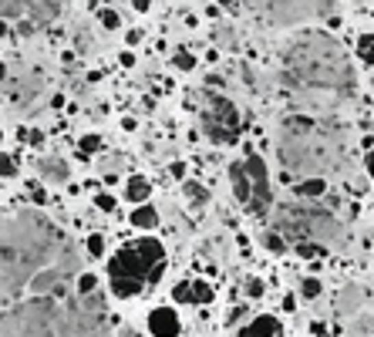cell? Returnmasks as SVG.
Here are the masks:
<instances>
[{"label": "cell", "mask_w": 374, "mask_h": 337, "mask_svg": "<svg viewBox=\"0 0 374 337\" xmlns=\"http://www.w3.org/2000/svg\"><path fill=\"white\" fill-rule=\"evenodd\" d=\"M21 138H24V145H31V149H41V145H44V132H41V128H21Z\"/></svg>", "instance_id": "d4e9b609"}, {"label": "cell", "mask_w": 374, "mask_h": 337, "mask_svg": "<svg viewBox=\"0 0 374 337\" xmlns=\"http://www.w3.org/2000/svg\"><path fill=\"white\" fill-rule=\"evenodd\" d=\"M27 17V0H0V21H21Z\"/></svg>", "instance_id": "e0dca14e"}, {"label": "cell", "mask_w": 374, "mask_h": 337, "mask_svg": "<svg viewBox=\"0 0 374 337\" xmlns=\"http://www.w3.org/2000/svg\"><path fill=\"white\" fill-rule=\"evenodd\" d=\"M38 172H41V182H47V186H64L71 179V168L61 155H44L38 162Z\"/></svg>", "instance_id": "ba28073f"}, {"label": "cell", "mask_w": 374, "mask_h": 337, "mask_svg": "<svg viewBox=\"0 0 374 337\" xmlns=\"http://www.w3.org/2000/svg\"><path fill=\"white\" fill-rule=\"evenodd\" d=\"M199 125L206 132L209 142L216 145H236L240 135H243V115L240 108L223 98V95H203V105H199Z\"/></svg>", "instance_id": "8992f818"}, {"label": "cell", "mask_w": 374, "mask_h": 337, "mask_svg": "<svg viewBox=\"0 0 374 337\" xmlns=\"http://www.w3.org/2000/svg\"><path fill=\"white\" fill-rule=\"evenodd\" d=\"M122 128L125 132H135V118H122Z\"/></svg>", "instance_id": "74e56055"}, {"label": "cell", "mask_w": 374, "mask_h": 337, "mask_svg": "<svg viewBox=\"0 0 374 337\" xmlns=\"http://www.w3.org/2000/svg\"><path fill=\"white\" fill-rule=\"evenodd\" d=\"M132 7H135V10H138V14H145V10H152V3H149V0H135V3H132Z\"/></svg>", "instance_id": "d590c367"}, {"label": "cell", "mask_w": 374, "mask_h": 337, "mask_svg": "<svg viewBox=\"0 0 374 337\" xmlns=\"http://www.w3.org/2000/svg\"><path fill=\"white\" fill-rule=\"evenodd\" d=\"M128 223L135 226V229H155L159 226V212H155V206H135L132 210V216H128Z\"/></svg>", "instance_id": "5bb4252c"}, {"label": "cell", "mask_w": 374, "mask_h": 337, "mask_svg": "<svg viewBox=\"0 0 374 337\" xmlns=\"http://www.w3.org/2000/svg\"><path fill=\"white\" fill-rule=\"evenodd\" d=\"M182 196H186V203H189L192 210H203L209 203V189L203 182H196V179H186V182H182Z\"/></svg>", "instance_id": "7c38bea8"}, {"label": "cell", "mask_w": 374, "mask_h": 337, "mask_svg": "<svg viewBox=\"0 0 374 337\" xmlns=\"http://www.w3.org/2000/svg\"><path fill=\"white\" fill-rule=\"evenodd\" d=\"M361 300H364V290H361V287H344L340 297H337V314H340V317L358 314V310H361Z\"/></svg>", "instance_id": "8fae6325"}, {"label": "cell", "mask_w": 374, "mask_h": 337, "mask_svg": "<svg viewBox=\"0 0 374 337\" xmlns=\"http://www.w3.org/2000/svg\"><path fill=\"white\" fill-rule=\"evenodd\" d=\"M280 334H284V324L273 314H260V317L249 321L247 327H240V337H280Z\"/></svg>", "instance_id": "9c48e42d"}, {"label": "cell", "mask_w": 374, "mask_h": 337, "mask_svg": "<svg viewBox=\"0 0 374 337\" xmlns=\"http://www.w3.org/2000/svg\"><path fill=\"white\" fill-rule=\"evenodd\" d=\"M169 172H172L175 179H182V182H186V162H172V166H169Z\"/></svg>", "instance_id": "836d02e7"}, {"label": "cell", "mask_w": 374, "mask_h": 337, "mask_svg": "<svg viewBox=\"0 0 374 337\" xmlns=\"http://www.w3.org/2000/svg\"><path fill=\"white\" fill-rule=\"evenodd\" d=\"M260 243H263V250H270L273 256H284V253H287V240H284L277 229H263V233H260Z\"/></svg>", "instance_id": "2e32d148"}, {"label": "cell", "mask_w": 374, "mask_h": 337, "mask_svg": "<svg viewBox=\"0 0 374 337\" xmlns=\"http://www.w3.org/2000/svg\"><path fill=\"white\" fill-rule=\"evenodd\" d=\"M321 294H324V284H321L317 277H307V280L300 284V297H303V300H317Z\"/></svg>", "instance_id": "ffe728a7"}, {"label": "cell", "mask_w": 374, "mask_h": 337, "mask_svg": "<svg viewBox=\"0 0 374 337\" xmlns=\"http://www.w3.org/2000/svg\"><path fill=\"white\" fill-rule=\"evenodd\" d=\"M149 196H152V182H149L145 175H132V179L125 182V199H128L132 206H145Z\"/></svg>", "instance_id": "30bf717a"}, {"label": "cell", "mask_w": 374, "mask_h": 337, "mask_svg": "<svg viewBox=\"0 0 374 337\" xmlns=\"http://www.w3.org/2000/svg\"><path fill=\"white\" fill-rule=\"evenodd\" d=\"M84 250H88V256H105V236L101 233H91L88 243H84Z\"/></svg>", "instance_id": "484cf974"}, {"label": "cell", "mask_w": 374, "mask_h": 337, "mask_svg": "<svg viewBox=\"0 0 374 337\" xmlns=\"http://www.w3.org/2000/svg\"><path fill=\"white\" fill-rule=\"evenodd\" d=\"M247 310H249V303H240V307H233V314H229V324H236L240 317H247Z\"/></svg>", "instance_id": "d6a6232c"}, {"label": "cell", "mask_w": 374, "mask_h": 337, "mask_svg": "<svg viewBox=\"0 0 374 337\" xmlns=\"http://www.w3.org/2000/svg\"><path fill=\"white\" fill-rule=\"evenodd\" d=\"M324 250V247H317V243H297V253L303 256V260H310V256H317V253Z\"/></svg>", "instance_id": "4dcf8cb0"}, {"label": "cell", "mask_w": 374, "mask_h": 337, "mask_svg": "<svg viewBox=\"0 0 374 337\" xmlns=\"http://www.w3.org/2000/svg\"><path fill=\"white\" fill-rule=\"evenodd\" d=\"M0 142H3V132H0Z\"/></svg>", "instance_id": "b9f144b4"}, {"label": "cell", "mask_w": 374, "mask_h": 337, "mask_svg": "<svg viewBox=\"0 0 374 337\" xmlns=\"http://www.w3.org/2000/svg\"><path fill=\"white\" fill-rule=\"evenodd\" d=\"M98 149H101V135L91 132V135H82V138H78V152H82V155H95Z\"/></svg>", "instance_id": "7402d4cb"}, {"label": "cell", "mask_w": 374, "mask_h": 337, "mask_svg": "<svg viewBox=\"0 0 374 337\" xmlns=\"http://www.w3.org/2000/svg\"><path fill=\"white\" fill-rule=\"evenodd\" d=\"M297 307V300H293V294H287V300H284V310H293Z\"/></svg>", "instance_id": "f35d334b"}, {"label": "cell", "mask_w": 374, "mask_h": 337, "mask_svg": "<svg viewBox=\"0 0 374 337\" xmlns=\"http://www.w3.org/2000/svg\"><path fill=\"white\" fill-rule=\"evenodd\" d=\"M172 300L175 303H192V280H179L172 287Z\"/></svg>", "instance_id": "603a6c76"}, {"label": "cell", "mask_w": 374, "mask_h": 337, "mask_svg": "<svg viewBox=\"0 0 374 337\" xmlns=\"http://www.w3.org/2000/svg\"><path fill=\"white\" fill-rule=\"evenodd\" d=\"M166 270V247L152 236H142L135 243H125L108 260V287L119 300L145 294L149 284H155Z\"/></svg>", "instance_id": "277c9868"}, {"label": "cell", "mask_w": 374, "mask_h": 337, "mask_svg": "<svg viewBox=\"0 0 374 337\" xmlns=\"http://www.w3.org/2000/svg\"><path fill=\"white\" fill-rule=\"evenodd\" d=\"M119 61H122L125 68H132V64H135V54H132V51H122V58H119Z\"/></svg>", "instance_id": "e575fe53"}, {"label": "cell", "mask_w": 374, "mask_h": 337, "mask_svg": "<svg viewBox=\"0 0 374 337\" xmlns=\"http://www.w3.org/2000/svg\"><path fill=\"white\" fill-rule=\"evenodd\" d=\"M354 51H358V61L361 64H374V34H361Z\"/></svg>", "instance_id": "ac0fdd59"}, {"label": "cell", "mask_w": 374, "mask_h": 337, "mask_svg": "<svg viewBox=\"0 0 374 337\" xmlns=\"http://www.w3.org/2000/svg\"><path fill=\"white\" fill-rule=\"evenodd\" d=\"M78 297H91V294H98V277L95 273H88V270H82V277H78Z\"/></svg>", "instance_id": "d6986e66"}, {"label": "cell", "mask_w": 374, "mask_h": 337, "mask_svg": "<svg viewBox=\"0 0 374 337\" xmlns=\"http://www.w3.org/2000/svg\"><path fill=\"white\" fill-rule=\"evenodd\" d=\"M95 206H98V210H105V212H115V196L98 192V196H95Z\"/></svg>", "instance_id": "f1b7e54d"}, {"label": "cell", "mask_w": 374, "mask_h": 337, "mask_svg": "<svg viewBox=\"0 0 374 337\" xmlns=\"http://www.w3.org/2000/svg\"><path fill=\"white\" fill-rule=\"evenodd\" d=\"M122 337H135V334H132V331H125V334Z\"/></svg>", "instance_id": "60d3db41"}, {"label": "cell", "mask_w": 374, "mask_h": 337, "mask_svg": "<svg viewBox=\"0 0 374 337\" xmlns=\"http://www.w3.org/2000/svg\"><path fill=\"white\" fill-rule=\"evenodd\" d=\"M284 84L303 105L331 108L354 98L358 78L334 38L321 31H303L284 47Z\"/></svg>", "instance_id": "7a4b0ae2"}, {"label": "cell", "mask_w": 374, "mask_h": 337, "mask_svg": "<svg viewBox=\"0 0 374 337\" xmlns=\"http://www.w3.org/2000/svg\"><path fill=\"white\" fill-rule=\"evenodd\" d=\"M212 300V287L206 280H192V303H209Z\"/></svg>", "instance_id": "cb8c5ba5"}, {"label": "cell", "mask_w": 374, "mask_h": 337, "mask_svg": "<svg viewBox=\"0 0 374 337\" xmlns=\"http://www.w3.org/2000/svg\"><path fill=\"white\" fill-rule=\"evenodd\" d=\"M0 175H3V179H14V175H17V162H14V155H7V152H0Z\"/></svg>", "instance_id": "83f0119b"}, {"label": "cell", "mask_w": 374, "mask_h": 337, "mask_svg": "<svg viewBox=\"0 0 374 337\" xmlns=\"http://www.w3.org/2000/svg\"><path fill=\"white\" fill-rule=\"evenodd\" d=\"M98 17H101V27H105V31H115V27L122 24V17H119V10H112V7H105V10L98 14Z\"/></svg>", "instance_id": "4316f807"}, {"label": "cell", "mask_w": 374, "mask_h": 337, "mask_svg": "<svg viewBox=\"0 0 374 337\" xmlns=\"http://www.w3.org/2000/svg\"><path fill=\"white\" fill-rule=\"evenodd\" d=\"M182 321L172 307H152L149 310V334L152 337H179Z\"/></svg>", "instance_id": "52a82bcc"}, {"label": "cell", "mask_w": 374, "mask_h": 337, "mask_svg": "<svg viewBox=\"0 0 374 337\" xmlns=\"http://www.w3.org/2000/svg\"><path fill=\"white\" fill-rule=\"evenodd\" d=\"M3 78H7V64L0 61V82H3Z\"/></svg>", "instance_id": "ab89813d"}, {"label": "cell", "mask_w": 374, "mask_h": 337, "mask_svg": "<svg viewBox=\"0 0 374 337\" xmlns=\"http://www.w3.org/2000/svg\"><path fill=\"white\" fill-rule=\"evenodd\" d=\"M142 38H145V31H138V27H132V31L125 34V44H128V47H135V44L142 41Z\"/></svg>", "instance_id": "1f68e13d"}, {"label": "cell", "mask_w": 374, "mask_h": 337, "mask_svg": "<svg viewBox=\"0 0 374 337\" xmlns=\"http://www.w3.org/2000/svg\"><path fill=\"white\" fill-rule=\"evenodd\" d=\"M229 182H233V196L236 203L243 206L253 216H263L273 203V192H270V168L266 162L256 155V152H247L243 159H233L229 162Z\"/></svg>", "instance_id": "5b68a950"}, {"label": "cell", "mask_w": 374, "mask_h": 337, "mask_svg": "<svg viewBox=\"0 0 374 337\" xmlns=\"http://www.w3.org/2000/svg\"><path fill=\"white\" fill-rule=\"evenodd\" d=\"M368 175H371V182H374V149L368 152Z\"/></svg>", "instance_id": "8d00e7d4"}, {"label": "cell", "mask_w": 374, "mask_h": 337, "mask_svg": "<svg viewBox=\"0 0 374 337\" xmlns=\"http://www.w3.org/2000/svg\"><path fill=\"white\" fill-rule=\"evenodd\" d=\"M172 64H175L179 71H192V68H196V58H192V51H186V47H179V51L172 54Z\"/></svg>", "instance_id": "44dd1931"}, {"label": "cell", "mask_w": 374, "mask_h": 337, "mask_svg": "<svg viewBox=\"0 0 374 337\" xmlns=\"http://www.w3.org/2000/svg\"><path fill=\"white\" fill-rule=\"evenodd\" d=\"M82 256L38 206L0 216V337H108L98 294L78 297Z\"/></svg>", "instance_id": "6da1fadb"}, {"label": "cell", "mask_w": 374, "mask_h": 337, "mask_svg": "<svg viewBox=\"0 0 374 337\" xmlns=\"http://www.w3.org/2000/svg\"><path fill=\"white\" fill-rule=\"evenodd\" d=\"M263 290H266V287H263V280H256V277H253V280H247V297H249V300L263 297Z\"/></svg>", "instance_id": "f546056e"}, {"label": "cell", "mask_w": 374, "mask_h": 337, "mask_svg": "<svg viewBox=\"0 0 374 337\" xmlns=\"http://www.w3.org/2000/svg\"><path fill=\"white\" fill-rule=\"evenodd\" d=\"M324 192H327V182L324 179H307V182H297L293 186V196H300V199H317Z\"/></svg>", "instance_id": "9a60e30c"}, {"label": "cell", "mask_w": 374, "mask_h": 337, "mask_svg": "<svg viewBox=\"0 0 374 337\" xmlns=\"http://www.w3.org/2000/svg\"><path fill=\"white\" fill-rule=\"evenodd\" d=\"M280 162L287 168H297L303 175H314V179H324L317 172H327L340 162L344 155V142L337 135L334 125H324L317 118H287L280 128Z\"/></svg>", "instance_id": "3957f363"}, {"label": "cell", "mask_w": 374, "mask_h": 337, "mask_svg": "<svg viewBox=\"0 0 374 337\" xmlns=\"http://www.w3.org/2000/svg\"><path fill=\"white\" fill-rule=\"evenodd\" d=\"M27 17L31 24H51L61 17V3H27Z\"/></svg>", "instance_id": "4fadbf2b"}]
</instances>
